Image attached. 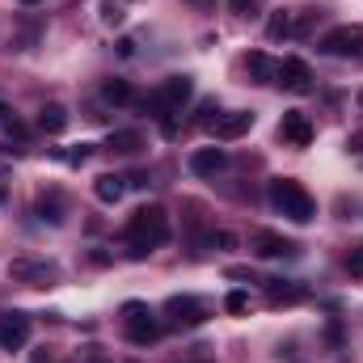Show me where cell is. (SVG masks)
I'll list each match as a JSON object with an SVG mask.
<instances>
[{
    "label": "cell",
    "instance_id": "cell-1",
    "mask_svg": "<svg viewBox=\"0 0 363 363\" xmlns=\"http://www.w3.org/2000/svg\"><path fill=\"white\" fill-rule=\"evenodd\" d=\"M165 241H169V216H165V207H140V211H131V220H127V250H131V258H148Z\"/></svg>",
    "mask_w": 363,
    "mask_h": 363
},
{
    "label": "cell",
    "instance_id": "cell-2",
    "mask_svg": "<svg viewBox=\"0 0 363 363\" xmlns=\"http://www.w3.org/2000/svg\"><path fill=\"white\" fill-rule=\"evenodd\" d=\"M271 203H274V211H283L291 224H308V220L317 216L313 194H308L296 178H274L271 182Z\"/></svg>",
    "mask_w": 363,
    "mask_h": 363
},
{
    "label": "cell",
    "instance_id": "cell-3",
    "mask_svg": "<svg viewBox=\"0 0 363 363\" xmlns=\"http://www.w3.org/2000/svg\"><path fill=\"white\" fill-rule=\"evenodd\" d=\"M123 325H127V338H131L135 347H152V342L161 338V325L152 321L148 304H140V300H127V304H123Z\"/></svg>",
    "mask_w": 363,
    "mask_h": 363
},
{
    "label": "cell",
    "instance_id": "cell-4",
    "mask_svg": "<svg viewBox=\"0 0 363 363\" xmlns=\"http://www.w3.org/2000/svg\"><path fill=\"white\" fill-rule=\"evenodd\" d=\"M190 93H194V81H190V77H165V81L152 89L148 106H152L157 114H174V110H182V106L190 101Z\"/></svg>",
    "mask_w": 363,
    "mask_h": 363
},
{
    "label": "cell",
    "instance_id": "cell-5",
    "mask_svg": "<svg viewBox=\"0 0 363 363\" xmlns=\"http://www.w3.org/2000/svg\"><path fill=\"white\" fill-rule=\"evenodd\" d=\"M321 51L334 60H363V30L359 26H334L321 38Z\"/></svg>",
    "mask_w": 363,
    "mask_h": 363
},
{
    "label": "cell",
    "instance_id": "cell-6",
    "mask_svg": "<svg viewBox=\"0 0 363 363\" xmlns=\"http://www.w3.org/2000/svg\"><path fill=\"white\" fill-rule=\"evenodd\" d=\"M55 274H60V267L47 258H13L9 262V279L26 283V287H47V283H55Z\"/></svg>",
    "mask_w": 363,
    "mask_h": 363
},
{
    "label": "cell",
    "instance_id": "cell-7",
    "mask_svg": "<svg viewBox=\"0 0 363 363\" xmlns=\"http://www.w3.org/2000/svg\"><path fill=\"white\" fill-rule=\"evenodd\" d=\"M165 317H169V325H178V330H194V325L207 321V308H203L194 296H169V300H165Z\"/></svg>",
    "mask_w": 363,
    "mask_h": 363
},
{
    "label": "cell",
    "instance_id": "cell-8",
    "mask_svg": "<svg viewBox=\"0 0 363 363\" xmlns=\"http://www.w3.org/2000/svg\"><path fill=\"white\" fill-rule=\"evenodd\" d=\"M250 131H254V114H250V110H233V114H220V118L211 123L216 144H233V140H241V135H250Z\"/></svg>",
    "mask_w": 363,
    "mask_h": 363
},
{
    "label": "cell",
    "instance_id": "cell-9",
    "mask_svg": "<svg viewBox=\"0 0 363 363\" xmlns=\"http://www.w3.org/2000/svg\"><path fill=\"white\" fill-rule=\"evenodd\" d=\"M274 85H283L287 93L304 97V93H313V72H308V64H304V60H283V64H279Z\"/></svg>",
    "mask_w": 363,
    "mask_h": 363
},
{
    "label": "cell",
    "instance_id": "cell-10",
    "mask_svg": "<svg viewBox=\"0 0 363 363\" xmlns=\"http://www.w3.org/2000/svg\"><path fill=\"white\" fill-rule=\"evenodd\" d=\"M30 342V317L26 313H0V351H21Z\"/></svg>",
    "mask_w": 363,
    "mask_h": 363
},
{
    "label": "cell",
    "instance_id": "cell-11",
    "mask_svg": "<svg viewBox=\"0 0 363 363\" xmlns=\"http://www.w3.org/2000/svg\"><path fill=\"white\" fill-rule=\"evenodd\" d=\"M250 250H254L258 258H291V254H296V245H291L283 233H271V228H258V233L250 237Z\"/></svg>",
    "mask_w": 363,
    "mask_h": 363
},
{
    "label": "cell",
    "instance_id": "cell-12",
    "mask_svg": "<svg viewBox=\"0 0 363 363\" xmlns=\"http://www.w3.org/2000/svg\"><path fill=\"white\" fill-rule=\"evenodd\" d=\"M279 135H283L287 144H296V148H308V144H313V123H308V114H304V110H287L283 123H279Z\"/></svg>",
    "mask_w": 363,
    "mask_h": 363
},
{
    "label": "cell",
    "instance_id": "cell-13",
    "mask_svg": "<svg viewBox=\"0 0 363 363\" xmlns=\"http://www.w3.org/2000/svg\"><path fill=\"white\" fill-rule=\"evenodd\" d=\"M224 165H228V152H224V148H216V144H211V148L190 152V169H194L199 178H216Z\"/></svg>",
    "mask_w": 363,
    "mask_h": 363
},
{
    "label": "cell",
    "instance_id": "cell-14",
    "mask_svg": "<svg viewBox=\"0 0 363 363\" xmlns=\"http://www.w3.org/2000/svg\"><path fill=\"white\" fill-rule=\"evenodd\" d=\"M245 72H250L258 85H274V77H279V60H271L267 51H250V55H245Z\"/></svg>",
    "mask_w": 363,
    "mask_h": 363
},
{
    "label": "cell",
    "instance_id": "cell-15",
    "mask_svg": "<svg viewBox=\"0 0 363 363\" xmlns=\"http://www.w3.org/2000/svg\"><path fill=\"white\" fill-rule=\"evenodd\" d=\"M308 296V287H300V283H291V279H267V300L271 304H296V300H304Z\"/></svg>",
    "mask_w": 363,
    "mask_h": 363
},
{
    "label": "cell",
    "instance_id": "cell-16",
    "mask_svg": "<svg viewBox=\"0 0 363 363\" xmlns=\"http://www.w3.org/2000/svg\"><path fill=\"white\" fill-rule=\"evenodd\" d=\"M38 127H43L47 135H60V131L68 127V110H64L60 101H47V106L38 110Z\"/></svg>",
    "mask_w": 363,
    "mask_h": 363
},
{
    "label": "cell",
    "instance_id": "cell-17",
    "mask_svg": "<svg viewBox=\"0 0 363 363\" xmlns=\"http://www.w3.org/2000/svg\"><path fill=\"white\" fill-rule=\"evenodd\" d=\"M93 194H97L101 203H118V199L127 194V178H118V174H101V178L93 182Z\"/></svg>",
    "mask_w": 363,
    "mask_h": 363
},
{
    "label": "cell",
    "instance_id": "cell-18",
    "mask_svg": "<svg viewBox=\"0 0 363 363\" xmlns=\"http://www.w3.org/2000/svg\"><path fill=\"white\" fill-rule=\"evenodd\" d=\"M106 148L127 157V152H140V148H144V135H140V131H114V135L106 140Z\"/></svg>",
    "mask_w": 363,
    "mask_h": 363
},
{
    "label": "cell",
    "instance_id": "cell-19",
    "mask_svg": "<svg viewBox=\"0 0 363 363\" xmlns=\"http://www.w3.org/2000/svg\"><path fill=\"white\" fill-rule=\"evenodd\" d=\"M101 97H106L110 106H131V101H135L131 85H127V81H118V77H110V81L101 85Z\"/></svg>",
    "mask_w": 363,
    "mask_h": 363
},
{
    "label": "cell",
    "instance_id": "cell-20",
    "mask_svg": "<svg viewBox=\"0 0 363 363\" xmlns=\"http://www.w3.org/2000/svg\"><path fill=\"white\" fill-rule=\"evenodd\" d=\"M291 34H296L291 13H283V9H279V13H271V21H267V38H274V43H279V38H291Z\"/></svg>",
    "mask_w": 363,
    "mask_h": 363
},
{
    "label": "cell",
    "instance_id": "cell-21",
    "mask_svg": "<svg viewBox=\"0 0 363 363\" xmlns=\"http://www.w3.org/2000/svg\"><path fill=\"white\" fill-rule=\"evenodd\" d=\"M38 220H47V224H64V203H60V194H43L38 199Z\"/></svg>",
    "mask_w": 363,
    "mask_h": 363
},
{
    "label": "cell",
    "instance_id": "cell-22",
    "mask_svg": "<svg viewBox=\"0 0 363 363\" xmlns=\"http://www.w3.org/2000/svg\"><path fill=\"white\" fill-rule=\"evenodd\" d=\"M60 161H68V165H85L93 157V144H72V148H64V152H55Z\"/></svg>",
    "mask_w": 363,
    "mask_h": 363
},
{
    "label": "cell",
    "instance_id": "cell-23",
    "mask_svg": "<svg viewBox=\"0 0 363 363\" xmlns=\"http://www.w3.org/2000/svg\"><path fill=\"white\" fill-rule=\"evenodd\" d=\"M224 308H228V313H237V317H241V313H250V291H228Z\"/></svg>",
    "mask_w": 363,
    "mask_h": 363
},
{
    "label": "cell",
    "instance_id": "cell-24",
    "mask_svg": "<svg viewBox=\"0 0 363 363\" xmlns=\"http://www.w3.org/2000/svg\"><path fill=\"white\" fill-rule=\"evenodd\" d=\"M216 118H220V106H216V97H207V101L199 106V123H203V127H211Z\"/></svg>",
    "mask_w": 363,
    "mask_h": 363
},
{
    "label": "cell",
    "instance_id": "cell-25",
    "mask_svg": "<svg viewBox=\"0 0 363 363\" xmlns=\"http://www.w3.org/2000/svg\"><path fill=\"white\" fill-rule=\"evenodd\" d=\"M233 245V233H207L203 237V250H228Z\"/></svg>",
    "mask_w": 363,
    "mask_h": 363
},
{
    "label": "cell",
    "instance_id": "cell-26",
    "mask_svg": "<svg viewBox=\"0 0 363 363\" xmlns=\"http://www.w3.org/2000/svg\"><path fill=\"white\" fill-rule=\"evenodd\" d=\"M258 4H262V0H228V9H233L237 17H250V13H258Z\"/></svg>",
    "mask_w": 363,
    "mask_h": 363
},
{
    "label": "cell",
    "instance_id": "cell-27",
    "mask_svg": "<svg viewBox=\"0 0 363 363\" xmlns=\"http://www.w3.org/2000/svg\"><path fill=\"white\" fill-rule=\"evenodd\" d=\"M347 267H351V274H355V279H363V241L355 245V250H351V258H347Z\"/></svg>",
    "mask_w": 363,
    "mask_h": 363
},
{
    "label": "cell",
    "instance_id": "cell-28",
    "mask_svg": "<svg viewBox=\"0 0 363 363\" xmlns=\"http://www.w3.org/2000/svg\"><path fill=\"white\" fill-rule=\"evenodd\" d=\"M347 148H351V152H363V131H355V135H347Z\"/></svg>",
    "mask_w": 363,
    "mask_h": 363
},
{
    "label": "cell",
    "instance_id": "cell-29",
    "mask_svg": "<svg viewBox=\"0 0 363 363\" xmlns=\"http://www.w3.org/2000/svg\"><path fill=\"white\" fill-rule=\"evenodd\" d=\"M4 118H9V106H4V101H0V123H4Z\"/></svg>",
    "mask_w": 363,
    "mask_h": 363
},
{
    "label": "cell",
    "instance_id": "cell-30",
    "mask_svg": "<svg viewBox=\"0 0 363 363\" xmlns=\"http://www.w3.org/2000/svg\"><path fill=\"white\" fill-rule=\"evenodd\" d=\"M355 101H359V110H363V89H359V93H355Z\"/></svg>",
    "mask_w": 363,
    "mask_h": 363
},
{
    "label": "cell",
    "instance_id": "cell-31",
    "mask_svg": "<svg viewBox=\"0 0 363 363\" xmlns=\"http://www.w3.org/2000/svg\"><path fill=\"white\" fill-rule=\"evenodd\" d=\"M21 4H38V0H21Z\"/></svg>",
    "mask_w": 363,
    "mask_h": 363
}]
</instances>
